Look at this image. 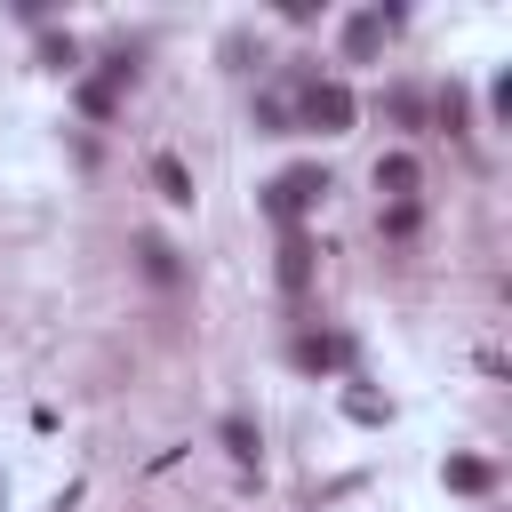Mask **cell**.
Wrapping results in <instances>:
<instances>
[{"label":"cell","mask_w":512,"mask_h":512,"mask_svg":"<svg viewBox=\"0 0 512 512\" xmlns=\"http://www.w3.org/2000/svg\"><path fill=\"white\" fill-rule=\"evenodd\" d=\"M296 360H304V368H328V360H344V344H328V336H296Z\"/></svg>","instance_id":"cell-10"},{"label":"cell","mask_w":512,"mask_h":512,"mask_svg":"<svg viewBox=\"0 0 512 512\" xmlns=\"http://www.w3.org/2000/svg\"><path fill=\"white\" fill-rule=\"evenodd\" d=\"M344 416H352V424H384V400H376V392H344Z\"/></svg>","instance_id":"cell-12"},{"label":"cell","mask_w":512,"mask_h":512,"mask_svg":"<svg viewBox=\"0 0 512 512\" xmlns=\"http://www.w3.org/2000/svg\"><path fill=\"white\" fill-rule=\"evenodd\" d=\"M128 80H136V64H128V56H112L96 80H80V112H88V120H104V112L120 104V88H128Z\"/></svg>","instance_id":"cell-3"},{"label":"cell","mask_w":512,"mask_h":512,"mask_svg":"<svg viewBox=\"0 0 512 512\" xmlns=\"http://www.w3.org/2000/svg\"><path fill=\"white\" fill-rule=\"evenodd\" d=\"M416 184H424L416 152H384V160H376V192H384L392 208H408V200H416Z\"/></svg>","instance_id":"cell-4"},{"label":"cell","mask_w":512,"mask_h":512,"mask_svg":"<svg viewBox=\"0 0 512 512\" xmlns=\"http://www.w3.org/2000/svg\"><path fill=\"white\" fill-rule=\"evenodd\" d=\"M320 200H328V176H320L312 160H304V168H280V176L264 184V208H272V224H288V232H296Z\"/></svg>","instance_id":"cell-1"},{"label":"cell","mask_w":512,"mask_h":512,"mask_svg":"<svg viewBox=\"0 0 512 512\" xmlns=\"http://www.w3.org/2000/svg\"><path fill=\"white\" fill-rule=\"evenodd\" d=\"M136 256H144V272H152L160 288H176V248H168V240H136Z\"/></svg>","instance_id":"cell-8"},{"label":"cell","mask_w":512,"mask_h":512,"mask_svg":"<svg viewBox=\"0 0 512 512\" xmlns=\"http://www.w3.org/2000/svg\"><path fill=\"white\" fill-rule=\"evenodd\" d=\"M384 32H392V8H360V16L344 24V56H376Z\"/></svg>","instance_id":"cell-5"},{"label":"cell","mask_w":512,"mask_h":512,"mask_svg":"<svg viewBox=\"0 0 512 512\" xmlns=\"http://www.w3.org/2000/svg\"><path fill=\"white\" fill-rule=\"evenodd\" d=\"M224 448H232L240 464H256V432H248V416H224Z\"/></svg>","instance_id":"cell-11"},{"label":"cell","mask_w":512,"mask_h":512,"mask_svg":"<svg viewBox=\"0 0 512 512\" xmlns=\"http://www.w3.org/2000/svg\"><path fill=\"white\" fill-rule=\"evenodd\" d=\"M352 112H360V104H352V88H344V80H312L296 120H304V128H320V136H344V128H352Z\"/></svg>","instance_id":"cell-2"},{"label":"cell","mask_w":512,"mask_h":512,"mask_svg":"<svg viewBox=\"0 0 512 512\" xmlns=\"http://www.w3.org/2000/svg\"><path fill=\"white\" fill-rule=\"evenodd\" d=\"M448 488L480 496V488H488V464H480V456H456V464H448Z\"/></svg>","instance_id":"cell-9"},{"label":"cell","mask_w":512,"mask_h":512,"mask_svg":"<svg viewBox=\"0 0 512 512\" xmlns=\"http://www.w3.org/2000/svg\"><path fill=\"white\" fill-rule=\"evenodd\" d=\"M152 184H160L168 200H192V176H184V160H176V152H160V160H152Z\"/></svg>","instance_id":"cell-7"},{"label":"cell","mask_w":512,"mask_h":512,"mask_svg":"<svg viewBox=\"0 0 512 512\" xmlns=\"http://www.w3.org/2000/svg\"><path fill=\"white\" fill-rule=\"evenodd\" d=\"M280 288H312V240L304 232L280 240Z\"/></svg>","instance_id":"cell-6"}]
</instances>
